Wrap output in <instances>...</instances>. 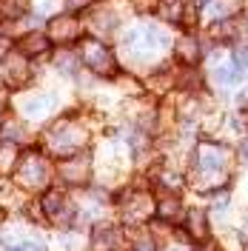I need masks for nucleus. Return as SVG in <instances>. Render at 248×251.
<instances>
[{
	"label": "nucleus",
	"mask_w": 248,
	"mask_h": 251,
	"mask_svg": "<svg viewBox=\"0 0 248 251\" xmlns=\"http://www.w3.org/2000/svg\"><path fill=\"white\" fill-rule=\"evenodd\" d=\"M54 63H57V69H66V75H74L77 72V54H72L69 49H63L60 54L54 57Z\"/></svg>",
	"instance_id": "nucleus-21"
},
{
	"label": "nucleus",
	"mask_w": 248,
	"mask_h": 251,
	"mask_svg": "<svg viewBox=\"0 0 248 251\" xmlns=\"http://www.w3.org/2000/svg\"><path fill=\"white\" fill-rule=\"evenodd\" d=\"M83 26H80L74 17H54L51 20V26H49V34L57 40V43H72V40H77Z\"/></svg>",
	"instance_id": "nucleus-12"
},
{
	"label": "nucleus",
	"mask_w": 248,
	"mask_h": 251,
	"mask_svg": "<svg viewBox=\"0 0 248 251\" xmlns=\"http://www.w3.org/2000/svg\"><path fill=\"white\" fill-rule=\"evenodd\" d=\"M17 180L23 188H43L49 183V166L46 160L37 154V151H29L17 163Z\"/></svg>",
	"instance_id": "nucleus-5"
},
{
	"label": "nucleus",
	"mask_w": 248,
	"mask_h": 251,
	"mask_svg": "<svg viewBox=\"0 0 248 251\" xmlns=\"http://www.w3.org/2000/svg\"><path fill=\"white\" fill-rule=\"evenodd\" d=\"M194 3H197V6H200V9H202V6H211L214 0H194Z\"/></svg>",
	"instance_id": "nucleus-28"
},
{
	"label": "nucleus",
	"mask_w": 248,
	"mask_h": 251,
	"mask_svg": "<svg viewBox=\"0 0 248 251\" xmlns=\"http://www.w3.org/2000/svg\"><path fill=\"white\" fill-rule=\"evenodd\" d=\"M49 109H54V97H49V94H43V97H34V100H29V103H26V114H29V117L46 114Z\"/></svg>",
	"instance_id": "nucleus-19"
},
{
	"label": "nucleus",
	"mask_w": 248,
	"mask_h": 251,
	"mask_svg": "<svg viewBox=\"0 0 248 251\" xmlns=\"http://www.w3.org/2000/svg\"><path fill=\"white\" fill-rule=\"evenodd\" d=\"M243 109H246L243 111V117H246V126H248V106H243Z\"/></svg>",
	"instance_id": "nucleus-30"
},
{
	"label": "nucleus",
	"mask_w": 248,
	"mask_h": 251,
	"mask_svg": "<svg viewBox=\"0 0 248 251\" xmlns=\"http://www.w3.org/2000/svg\"><path fill=\"white\" fill-rule=\"evenodd\" d=\"M89 172H92L89 157H69L60 163V180L66 186H86Z\"/></svg>",
	"instance_id": "nucleus-8"
},
{
	"label": "nucleus",
	"mask_w": 248,
	"mask_h": 251,
	"mask_svg": "<svg viewBox=\"0 0 248 251\" xmlns=\"http://www.w3.org/2000/svg\"><path fill=\"white\" fill-rule=\"evenodd\" d=\"M17 46H20V51H23V54H43V51H46L49 49V37L46 34H40V31H29V34H23V37H20V43H17Z\"/></svg>",
	"instance_id": "nucleus-15"
},
{
	"label": "nucleus",
	"mask_w": 248,
	"mask_h": 251,
	"mask_svg": "<svg viewBox=\"0 0 248 251\" xmlns=\"http://www.w3.org/2000/svg\"><path fill=\"white\" fill-rule=\"evenodd\" d=\"M29 63H26V54L23 51H9L3 60H0V75L6 80V86L12 89H20L29 83Z\"/></svg>",
	"instance_id": "nucleus-7"
},
{
	"label": "nucleus",
	"mask_w": 248,
	"mask_h": 251,
	"mask_svg": "<svg viewBox=\"0 0 248 251\" xmlns=\"http://www.w3.org/2000/svg\"><path fill=\"white\" fill-rule=\"evenodd\" d=\"M92 3H94V0H66V6H69V9H74V12H77V9H89Z\"/></svg>",
	"instance_id": "nucleus-27"
},
{
	"label": "nucleus",
	"mask_w": 248,
	"mask_h": 251,
	"mask_svg": "<svg viewBox=\"0 0 248 251\" xmlns=\"http://www.w3.org/2000/svg\"><path fill=\"white\" fill-rule=\"evenodd\" d=\"M92 26H94L97 34H111L114 26H117V17H114V12H109V9H100V12H94Z\"/></svg>",
	"instance_id": "nucleus-17"
},
{
	"label": "nucleus",
	"mask_w": 248,
	"mask_h": 251,
	"mask_svg": "<svg viewBox=\"0 0 248 251\" xmlns=\"http://www.w3.org/2000/svg\"><path fill=\"white\" fill-rule=\"evenodd\" d=\"M186 231L194 240H208V214L205 208H188L186 211Z\"/></svg>",
	"instance_id": "nucleus-14"
},
{
	"label": "nucleus",
	"mask_w": 248,
	"mask_h": 251,
	"mask_svg": "<svg viewBox=\"0 0 248 251\" xmlns=\"http://www.w3.org/2000/svg\"><path fill=\"white\" fill-rule=\"evenodd\" d=\"M123 246V234L114 226H97L92 234V251H117Z\"/></svg>",
	"instance_id": "nucleus-11"
},
{
	"label": "nucleus",
	"mask_w": 248,
	"mask_h": 251,
	"mask_svg": "<svg viewBox=\"0 0 248 251\" xmlns=\"http://www.w3.org/2000/svg\"><path fill=\"white\" fill-rule=\"evenodd\" d=\"M80 60L86 63V69L100 75V77H111L117 72V60L111 54V49L100 40H83L80 43Z\"/></svg>",
	"instance_id": "nucleus-3"
},
{
	"label": "nucleus",
	"mask_w": 248,
	"mask_h": 251,
	"mask_svg": "<svg viewBox=\"0 0 248 251\" xmlns=\"http://www.w3.org/2000/svg\"><path fill=\"white\" fill-rule=\"evenodd\" d=\"M125 197H128V205L123 208V214L128 220H134V223H140V220L149 217L151 211H157L154 203H151V197L143 194V191H125Z\"/></svg>",
	"instance_id": "nucleus-10"
},
{
	"label": "nucleus",
	"mask_w": 248,
	"mask_h": 251,
	"mask_svg": "<svg viewBox=\"0 0 248 251\" xmlns=\"http://www.w3.org/2000/svg\"><path fill=\"white\" fill-rule=\"evenodd\" d=\"M23 12H26V3L23 0H0V15L3 17L12 20V17H20Z\"/></svg>",
	"instance_id": "nucleus-20"
},
{
	"label": "nucleus",
	"mask_w": 248,
	"mask_h": 251,
	"mask_svg": "<svg viewBox=\"0 0 248 251\" xmlns=\"http://www.w3.org/2000/svg\"><path fill=\"white\" fill-rule=\"evenodd\" d=\"M125 46H128V54L146 57V54H154L157 49L169 46V37L160 29H154V26H140V29H134L125 37Z\"/></svg>",
	"instance_id": "nucleus-4"
},
{
	"label": "nucleus",
	"mask_w": 248,
	"mask_h": 251,
	"mask_svg": "<svg viewBox=\"0 0 248 251\" xmlns=\"http://www.w3.org/2000/svg\"><path fill=\"white\" fill-rule=\"evenodd\" d=\"M86 143V128L74 120H57L49 131V149L54 154H72Z\"/></svg>",
	"instance_id": "nucleus-2"
},
{
	"label": "nucleus",
	"mask_w": 248,
	"mask_h": 251,
	"mask_svg": "<svg viewBox=\"0 0 248 251\" xmlns=\"http://www.w3.org/2000/svg\"><path fill=\"white\" fill-rule=\"evenodd\" d=\"M214 77H217L223 86H234V83L243 80V72H240L234 63H228V66H217V69H214Z\"/></svg>",
	"instance_id": "nucleus-18"
},
{
	"label": "nucleus",
	"mask_w": 248,
	"mask_h": 251,
	"mask_svg": "<svg viewBox=\"0 0 248 251\" xmlns=\"http://www.w3.org/2000/svg\"><path fill=\"white\" fill-rule=\"evenodd\" d=\"M131 251H157V243L151 234H137L131 243Z\"/></svg>",
	"instance_id": "nucleus-22"
},
{
	"label": "nucleus",
	"mask_w": 248,
	"mask_h": 251,
	"mask_svg": "<svg viewBox=\"0 0 248 251\" xmlns=\"http://www.w3.org/2000/svg\"><path fill=\"white\" fill-rule=\"evenodd\" d=\"M174 54H177V60H183L186 66L200 63V57H202L200 40H197L194 34H183V37L177 40V46H174Z\"/></svg>",
	"instance_id": "nucleus-13"
},
{
	"label": "nucleus",
	"mask_w": 248,
	"mask_h": 251,
	"mask_svg": "<svg viewBox=\"0 0 248 251\" xmlns=\"http://www.w3.org/2000/svg\"><path fill=\"white\" fill-rule=\"evenodd\" d=\"M231 63L240 69V72H246V69H248V46L231 49Z\"/></svg>",
	"instance_id": "nucleus-23"
},
{
	"label": "nucleus",
	"mask_w": 248,
	"mask_h": 251,
	"mask_svg": "<svg viewBox=\"0 0 248 251\" xmlns=\"http://www.w3.org/2000/svg\"><path fill=\"white\" fill-rule=\"evenodd\" d=\"M157 217L166 220V223H180V220H186V214H183V205L177 197H166V200H160Z\"/></svg>",
	"instance_id": "nucleus-16"
},
{
	"label": "nucleus",
	"mask_w": 248,
	"mask_h": 251,
	"mask_svg": "<svg viewBox=\"0 0 248 251\" xmlns=\"http://www.w3.org/2000/svg\"><path fill=\"white\" fill-rule=\"evenodd\" d=\"M157 180H160V186H163V188H169V191H174V188H180V177H177V174L160 172V174H157Z\"/></svg>",
	"instance_id": "nucleus-25"
},
{
	"label": "nucleus",
	"mask_w": 248,
	"mask_h": 251,
	"mask_svg": "<svg viewBox=\"0 0 248 251\" xmlns=\"http://www.w3.org/2000/svg\"><path fill=\"white\" fill-rule=\"evenodd\" d=\"M234 163V151L223 143L202 140L194 151V183L197 188H223Z\"/></svg>",
	"instance_id": "nucleus-1"
},
{
	"label": "nucleus",
	"mask_w": 248,
	"mask_h": 251,
	"mask_svg": "<svg viewBox=\"0 0 248 251\" xmlns=\"http://www.w3.org/2000/svg\"><path fill=\"white\" fill-rule=\"evenodd\" d=\"M43 214L51 217L54 223H63V220H69L72 214V208H69V200H66V194H63L60 188H49L46 194H43Z\"/></svg>",
	"instance_id": "nucleus-9"
},
{
	"label": "nucleus",
	"mask_w": 248,
	"mask_h": 251,
	"mask_svg": "<svg viewBox=\"0 0 248 251\" xmlns=\"http://www.w3.org/2000/svg\"><path fill=\"white\" fill-rule=\"evenodd\" d=\"M9 251H46L40 243H34V240H26V243H17V246H12Z\"/></svg>",
	"instance_id": "nucleus-26"
},
{
	"label": "nucleus",
	"mask_w": 248,
	"mask_h": 251,
	"mask_svg": "<svg viewBox=\"0 0 248 251\" xmlns=\"http://www.w3.org/2000/svg\"><path fill=\"white\" fill-rule=\"evenodd\" d=\"M160 9V17L166 23H177V26H194L197 23V3L191 0H160L157 3Z\"/></svg>",
	"instance_id": "nucleus-6"
},
{
	"label": "nucleus",
	"mask_w": 248,
	"mask_h": 251,
	"mask_svg": "<svg viewBox=\"0 0 248 251\" xmlns=\"http://www.w3.org/2000/svg\"><path fill=\"white\" fill-rule=\"evenodd\" d=\"M243 160H246V166H248V143L243 146Z\"/></svg>",
	"instance_id": "nucleus-29"
},
{
	"label": "nucleus",
	"mask_w": 248,
	"mask_h": 251,
	"mask_svg": "<svg viewBox=\"0 0 248 251\" xmlns=\"http://www.w3.org/2000/svg\"><path fill=\"white\" fill-rule=\"evenodd\" d=\"M20 137H23V126H17V123H6V128H3V137H0V140H9V143H23Z\"/></svg>",
	"instance_id": "nucleus-24"
}]
</instances>
